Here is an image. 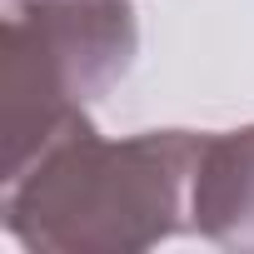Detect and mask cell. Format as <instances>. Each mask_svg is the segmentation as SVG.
Returning <instances> with one entry per match:
<instances>
[{
  "mask_svg": "<svg viewBox=\"0 0 254 254\" xmlns=\"http://www.w3.org/2000/svg\"><path fill=\"white\" fill-rule=\"evenodd\" d=\"M204 135L145 130L105 140L85 110L0 175L5 229L35 254H140L190 229Z\"/></svg>",
  "mask_w": 254,
  "mask_h": 254,
  "instance_id": "cell-1",
  "label": "cell"
},
{
  "mask_svg": "<svg viewBox=\"0 0 254 254\" xmlns=\"http://www.w3.org/2000/svg\"><path fill=\"white\" fill-rule=\"evenodd\" d=\"M140 50L130 0H10L0 45V140L5 170L20 165L55 125L110 85Z\"/></svg>",
  "mask_w": 254,
  "mask_h": 254,
  "instance_id": "cell-2",
  "label": "cell"
},
{
  "mask_svg": "<svg viewBox=\"0 0 254 254\" xmlns=\"http://www.w3.org/2000/svg\"><path fill=\"white\" fill-rule=\"evenodd\" d=\"M190 229L219 249L254 254V125L204 135L190 185Z\"/></svg>",
  "mask_w": 254,
  "mask_h": 254,
  "instance_id": "cell-3",
  "label": "cell"
}]
</instances>
